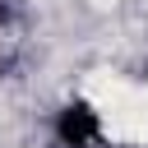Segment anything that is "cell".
I'll list each match as a JSON object with an SVG mask.
<instances>
[{
	"mask_svg": "<svg viewBox=\"0 0 148 148\" xmlns=\"http://www.w3.org/2000/svg\"><path fill=\"white\" fill-rule=\"evenodd\" d=\"M5 23H9V5L0 0V28H5Z\"/></svg>",
	"mask_w": 148,
	"mask_h": 148,
	"instance_id": "2",
	"label": "cell"
},
{
	"mask_svg": "<svg viewBox=\"0 0 148 148\" xmlns=\"http://www.w3.org/2000/svg\"><path fill=\"white\" fill-rule=\"evenodd\" d=\"M56 139H60V148H92L102 139V116L88 102H69L56 111Z\"/></svg>",
	"mask_w": 148,
	"mask_h": 148,
	"instance_id": "1",
	"label": "cell"
}]
</instances>
